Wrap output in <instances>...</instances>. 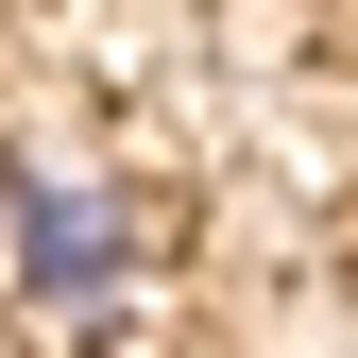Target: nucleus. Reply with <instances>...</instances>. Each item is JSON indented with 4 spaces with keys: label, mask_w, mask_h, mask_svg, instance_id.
Listing matches in <instances>:
<instances>
[{
    "label": "nucleus",
    "mask_w": 358,
    "mask_h": 358,
    "mask_svg": "<svg viewBox=\"0 0 358 358\" xmlns=\"http://www.w3.org/2000/svg\"><path fill=\"white\" fill-rule=\"evenodd\" d=\"M0 273L85 324V307H120L154 273V205L137 188H85V171H0Z\"/></svg>",
    "instance_id": "f257e3e1"
}]
</instances>
